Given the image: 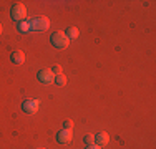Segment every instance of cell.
I'll use <instances>...</instances> for the list:
<instances>
[{"mask_svg":"<svg viewBox=\"0 0 156 149\" xmlns=\"http://www.w3.org/2000/svg\"><path fill=\"white\" fill-rule=\"evenodd\" d=\"M50 42L51 45H53L55 48H66L70 45V40H68V36L65 35L63 32H57V33H53V35L50 36Z\"/></svg>","mask_w":156,"mask_h":149,"instance_id":"obj_1","label":"cell"},{"mask_svg":"<svg viewBox=\"0 0 156 149\" xmlns=\"http://www.w3.org/2000/svg\"><path fill=\"white\" fill-rule=\"evenodd\" d=\"M10 15H12L13 20H17L18 23H20V22H23L25 18H27V9H25L23 3H17V5L12 7V10H10Z\"/></svg>","mask_w":156,"mask_h":149,"instance_id":"obj_2","label":"cell"},{"mask_svg":"<svg viewBox=\"0 0 156 149\" xmlns=\"http://www.w3.org/2000/svg\"><path fill=\"white\" fill-rule=\"evenodd\" d=\"M50 25L47 17H38V18H33L30 22V30L32 32H45Z\"/></svg>","mask_w":156,"mask_h":149,"instance_id":"obj_3","label":"cell"},{"mask_svg":"<svg viewBox=\"0 0 156 149\" xmlns=\"http://www.w3.org/2000/svg\"><path fill=\"white\" fill-rule=\"evenodd\" d=\"M38 106H40L38 99H27V101H23V104H22V109L27 114H33V113H37Z\"/></svg>","mask_w":156,"mask_h":149,"instance_id":"obj_4","label":"cell"},{"mask_svg":"<svg viewBox=\"0 0 156 149\" xmlns=\"http://www.w3.org/2000/svg\"><path fill=\"white\" fill-rule=\"evenodd\" d=\"M38 80L42 81V83H45V85L53 83V81H55V74H53L51 70H42V71H38Z\"/></svg>","mask_w":156,"mask_h":149,"instance_id":"obj_5","label":"cell"},{"mask_svg":"<svg viewBox=\"0 0 156 149\" xmlns=\"http://www.w3.org/2000/svg\"><path fill=\"white\" fill-rule=\"evenodd\" d=\"M73 139V134H72V129H63L57 134V141L60 144H68L70 141Z\"/></svg>","mask_w":156,"mask_h":149,"instance_id":"obj_6","label":"cell"},{"mask_svg":"<svg viewBox=\"0 0 156 149\" xmlns=\"http://www.w3.org/2000/svg\"><path fill=\"white\" fill-rule=\"evenodd\" d=\"M108 141H110V136L106 133H98L95 136V144H96V146H100V147L105 146V144H108Z\"/></svg>","mask_w":156,"mask_h":149,"instance_id":"obj_7","label":"cell"},{"mask_svg":"<svg viewBox=\"0 0 156 149\" xmlns=\"http://www.w3.org/2000/svg\"><path fill=\"white\" fill-rule=\"evenodd\" d=\"M10 60H12V63H15V65H22V63L25 61V53L20 50H17L10 55Z\"/></svg>","mask_w":156,"mask_h":149,"instance_id":"obj_8","label":"cell"},{"mask_svg":"<svg viewBox=\"0 0 156 149\" xmlns=\"http://www.w3.org/2000/svg\"><path fill=\"white\" fill-rule=\"evenodd\" d=\"M66 36H68V40H75L76 36H78V28L76 27H70V28H66V33H65Z\"/></svg>","mask_w":156,"mask_h":149,"instance_id":"obj_9","label":"cell"},{"mask_svg":"<svg viewBox=\"0 0 156 149\" xmlns=\"http://www.w3.org/2000/svg\"><path fill=\"white\" fill-rule=\"evenodd\" d=\"M18 30H20L22 33L32 32V30H30V22H20V23H18Z\"/></svg>","mask_w":156,"mask_h":149,"instance_id":"obj_10","label":"cell"},{"mask_svg":"<svg viewBox=\"0 0 156 149\" xmlns=\"http://www.w3.org/2000/svg\"><path fill=\"white\" fill-rule=\"evenodd\" d=\"M53 83L58 85V86H63V85H66V76H65V74H57Z\"/></svg>","mask_w":156,"mask_h":149,"instance_id":"obj_11","label":"cell"},{"mask_svg":"<svg viewBox=\"0 0 156 149\" xmlns=\"http://www.w3.org/2000/svg\"><path fill=\"white\" fill-rule=\"evenodd\" d=\"M85 143H87V146L95 144V136H93V134H87V136H85Z\"/></svg>","mask_w":156,"mask_h":149,"instance_id":"obj_12","label":"cell"},{"mask_svg":"<svg viewBox=\"0 0 156 149\" xmlns=\"http://www.w3.org/2000/svg\"><path fill=\"white\" fill-rule=\"evenodd\" d=\"M73 128V123L70 121V119H66V121H63V129H72Z\"/></svg>","mask_w":156,"mask_h":149,"instance_id":"obj_13","label":"cell"},{"mask_svg":"<svg viewBox=\"0 0 156 149\" xmlns=\"http://www.w3.org/2000/svg\"><path fill=\"white\" fill-rule=\"evenodd\" d=\"M51 71H53V74H62V66L60 65H55L53 68H51Z\"/></svg>","mask_w":156,"mask_h":149,"instance_id":"obj_14","label":"cell"},{"mask_svg":"<svg viewBox=\"0 0 156 149\" xmlns=\"http://www.w3.org/2000/svg\"><path fill=\"white\" fill-rule=\"evenodd\" d=\"M87 149H100V146H96V144H91V146H87Z\"/></svg>","mask_w":156,"mask_h":149,"instance_id":"obj_15","label":"cell"},{"mask_svg":"<svg viewBox=\"0 0 156 149\" xmlns=\"http://www.w3.org/2000/svg\"><path fill=\"white\" fill-rule=\"evenodd\" d=\"M2 30H3V28H2V25H0V33H2Z\"/></svg>","mask_w":156,"mask_h":149,"instance_id":"obj_16","label":"cell"},{"mask_svg":"<svg viewBox=\"0 0 156 149\" xmlns=\"http://www.w3.org/2000/svg\"><path fill=\"white\" fill-rule=\"evenodd\" d=\"M40 149H43V147H40Z\"/></svg>","mask_w":156,"mask_h":149,"instance_id":"obj_17","label":"cell"}]
</instances>
